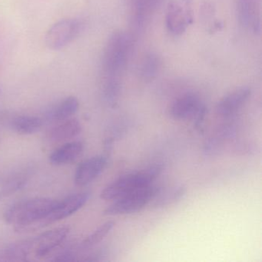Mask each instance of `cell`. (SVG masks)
<instances>
[{"mask_svg":"<svg viewBox=\"0 0 262 262\" xmlns=\"http://www.w3.org/2000/svg\"><path fill=\"white\" fill-rule=\"evenodd\" d=\"M90 194L89 192L78 193L68 196L61 202H58L53 211L41 222L40 228L50 224L66 219L76 213L88 202Z\"/></svg>","mask_w":262,"mask_h":262,"instance_id":"52a82bcc","label":"cell"},{"mask_svg":"<svg viewBox=\"0 0 262 262\" xmlns=\"http://www.w3.org/2000/svg\"><path fill=\"white\" fill-rule=\"evenodd\" d=\"M82 28V23L78 19H61L49 29L45 36L46 45L50 50H61L79 36Z\"/></svg>","mask_w":262,"mask_h":262,"instance_id":"5b68a950","label":"cell"},{"mask_svg":"<svg viewBox=\"0 0 262 262\" xmlns=\"http://www.w3.org/2000/svg\"><path fill=\"white\" fill-rule=\"evenodd\" d=\"M186 193V187L183 185H176L165 189H159L153 199V205L156 208H164L176 203L180 200Z\"/></svg>","mask_w":262,"mask_h":262,"instance_id":"2e32d148","label":"cell"},{"mask_svg":"<svg viewBox=\"0 0 262 262\" xmlns=\"http://www.w3.org/2000/svg\"><path fill=\"white\" fill-rule=\"evenodd\" d=\"M59 201L50 198H35L21 201L10 206L4 213L7 223L15 225L18 231L40 228V224L53 211Z\"/></svg>","mask_w":262,"mask_h":262,"instance_id":"7a4b0ae2","label":"cell"},{"mask_svg":"<svg viewBox=\"0 0 262 262\" xmlns=\"http://www.w3.org/2000/svg\"><path fill=\"white\" fill-rule=\"evenodd\" d=\"M30 254V239L13 244L6 250V257L10 260H27Z\"/></svg>","mask_w":262,"mask_h":262,"instance_id":"7402d4cb","label":"cell"},{"mask_svg":"<svg viewBox=\"0 0 262 262\" xmlns=\"http://www.w3.org/2000/svg\"><path fill=\"white\" fill-rule=\"evenodd\" d=\"M144 2L146 4L150 11L153 13L156 10V8L159 7V4L162 2V0H144Z\"/></svg>","mask_w":262,"mask_h":262,"instance_id":"cb8c5ba5","label":"cell"},{"mask_svg":"<svg viewBox=\"0 0 262 262\" xmlns=\"http://www.w3.org/2000/svg\"><path fill=\"white\" fill-rule=\"evenodd\" d=\"M26 179L24 176H0V199L7 197L21 189L25 185Z\"/></svg>","mask_w":262,"mask_h":262,"instance_id":"ffe728a7","label":"cell"},{"mask_svg":"<svg viewBox=\"0 0 262 262\" xmlns=\"http://www.w3.org/2000/svg\"><path fill=\"white\" fill-rule=\"evenodd\" d=\"M82 126L77 119H72L53 128L49 133V139L53 142H62L73 139L80 133Z\"/></svg>","mask_w":262,"mask_h":262,"instance_id":"9a60e30c","label":"cell"},{"mask_svg":"<svg viewBox=\"0 0 262 262\" xmlns=\"http://www.w3.org/2000/svg\"><path fill=\"white\" fill-rule=\"evenodd\" d=\"M251 94V89L248 87H241L231 92L217 103L216 107L217 114L224 117L233 116L246 103Z\"/></svg>","mask_w":262,"mask_h":262,"instance_id":"8fae6325","label":"cell"},{"mask_svg":"<svg viewBox=\"0 0 262 262\" xmlns=\"http://www.w3.org/2000/svg\"><path fill=\"white\" fill-rule=\"evenodd\" d=\"M108 158L97 156L83 161L76 168L74 182L78 186H85L99 177L106 167Z\"/></svg>","mask_w":262,"mask_h":262,"instance_id":"9c48e42d","label":"cell"},{"mask_svg":"<svg viewBox=\"0 0 262 262\" xmlns=\"http://www.w3.org/2000/svg\"><path fill=\"white\" fill-rule=\"evenodd\" d=\"M160 188L150 185L128 193L108 207L104 211L106 215H120L137 212L153 201Z\"/></svg>","mask_w":262,"mask_h":262,"instance_id":"277c9868","label":"cell"},{"mask_svg":"<svg viewBox=\"0 0 262 262\" xmlns=\"http://www.w3.org/2000/svg\"><path fill=\"white\" fill-rule=\"evenodd\" d=\"M163 169L161 164H155L145 169L121 176L112 182L101 193L104 200H116L128 193L151 185Z\"/></svg>","mask_w":262,"mask_h":262,"instance_id":"3957f363","label":"cell"},{"mask_svg":"<svg viewBox=\"0 0 262 262\" xmlns=\"http://www.w3.org/2000/svg\"><path fill=\"white\" fill-rule=\"evenodd\" d=\"M133 35L116 31L107 41L102 56L103 83H121L133 48Z\"/></svg>","mask_w":262,"mask_h":262,"instance_id":"6da1fadb","label":"cell"},{"mask_svg":"<svg viewBox=\"0 0 262 262\" xmlns=\"http://www.w3.org/2000/svg\"><path fill=\"white\" fill-rule=\"evenodd\" d=\"M205 106L198 95L185 93L173 102L170 113L176 119H194Z\"/></svg>","mask_w":262,"mask_h":262,"instance_id":"30bf717a","label":"cell"},{"mask_svg":"<svg viewBox=\"0 0 262 262\" xmlns=\"http://www.w3.org/2000/svg\"><path fill=\"white\" fill-rule=\"evenodd\" d=\"M69 233V227H58L30 239V254L33 253L37 258L46 257L64 242Z\"/></svg>","mask_w":262,"mask_h":262,"instance_id":"8992f818","label":"cell"},{"mask_svg":"<svg viewBox=\"0 0 262 262\" xmlns=\"http://www.w3.org/2000/svg\"><path fill=\"white\" fill-rule=\"evenodd\" d=\"M259 0H237V13L241 24L255 33L260 30Z\"/></svg>","mask_w":262,"mask_h":262,"instance_id":"7c38bea8","label":"cell"},{"mask_svg":"<svg viewBox=\"0 0 262 262\" xmlns=\"http://www.w3.org/2000/svg\"><path fill=\"white\" fill-rule=\"evenodd\" d=\"M83 151V144L80 142L66 143L55 150L50 156V162L54 165H67L74 162Z\"/></svg>","mask_w":262,"mask_h":262,"instance_id":"5bb4252c","label":"cell"},{"mask_svg":"<svg viewBox=\"0 0 262 262\" xmlns=\"http://www.w3.org/2000/svg\"><path fill=\"white\" fill-rule=\"evenodd\" d=\"M77 98L69 96L53 107L48 113L49 119L54 121H64L73 116L79 110Z\"/></svg>","mask_w":262,"mask_h":262,"instance_id":"e0dca14e","label":"cell"},{"mask_svg":"<svg viewBox=\"0 0 262 262\" xmlns=\"http://www.w3.org/2000/svg\"><path fill=\"white\" fill-rule=\"evenodd\" d=\"M115 222L110 221V222H105L103 225L97 228L94 232L88 236L85 240L81 244V247L83 249L93 248L96 246L98 244L100 243L107 234L110 232L114 228Z\"/></svg>","mask_w":262,"mask_h":262,"instance_id":"44dd1931","label":"cell"},{"mask_svg":"<svg viewBox=\"0 0 262 262\" xmlns=\"http://www.w3.org/2000/svg\"><path fill=\"white\" fill-rule=\"evenodd\" d=\"M161 67L159 56L153 53H148L144 56L139 67V76L144 81L153 80L157 76Z\"/></svg>","mask_w":262,"mask_h":262,"instance_id":"d6986e66","label":"cell"},{"mask_svg":"<svg viewBox=\"0 0 262 262\" xmlns=\"http://www.w3.org/2000/svg\"><path fill=\"white\" fill-rule=\"evenodd\" d=\"M125 2L128 8L132 32L136 36L143 31L151 12L144 0H125Z\"/></svg>","mask_w":262,"mask_h":262,"instance_id":"4fadbf2b","label":"cell"},{"mask_svg":"<svg viewBox=\"0 0 262 262\" xmlns=\"http://www.w3.org/2000/svg\"><path fill=\"white\" fill-rule=\"evenodd\" d=\"M224 141L219 136H212L205 142L203 147V152L207 156H214L222 151Z\"/></svg>","mask_w":262,"mask_h":262,"instance_id":"603a6c76","label":"cell"},{"mask_svg":"<svg viewBox=\"0 0 262 262\" xmlns=\"http://www.w3.org/2000/svg\"><path fill=\"white\" fill-rule=\"evenodd\" d=\"M192 16L188 9L179 3L172 2L168 4L167 8L165 23L168 31L174 36H180L186 31L191 24Z\"/></svg>","mask_w":262,"mask_h":262,"instance_id":"ba28073f","label":"cell"},{"mask_svg":"<svg viewBox=\"0 0 262 262\" xmlns=\"http://www.w3.org/2000/svg\"><path fill=\"white\" fill-rule=\"evenodd\" d=\"M42 123V119L36 116H21L13 119L12 126L19 134L31 135L39 131Z\"/></svg>","mask_w":262,"mask_h":262,"instance_id":"ac0fdd59","label":"cell"}]
</instances>
